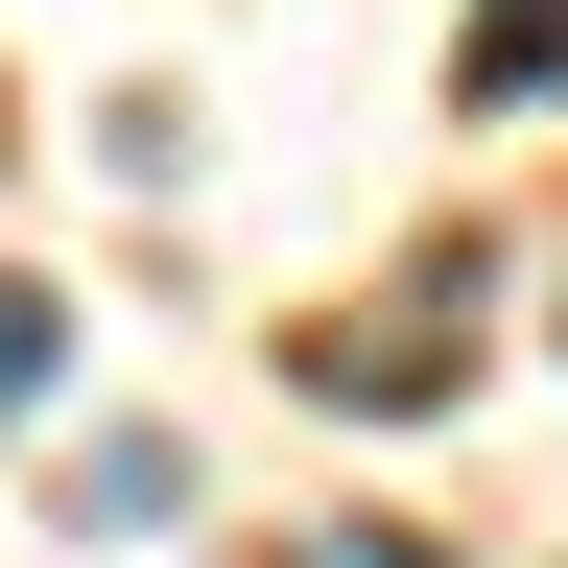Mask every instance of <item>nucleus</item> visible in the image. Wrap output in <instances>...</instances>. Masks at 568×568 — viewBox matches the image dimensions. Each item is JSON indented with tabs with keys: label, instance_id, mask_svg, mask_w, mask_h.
Listing matches in <instances>:
<instances>
[{
	"label": "nucleus",
	"instance_id": "20e7f679",
	"mask_svg": "<svg viewBox=\"0 0 568 568\" xmlns=\"http://www.w3.org/2000/svg\"><path fill=\"white\" fill-rule=\"evenodd\" d=\"M48 355H71V308H48V284H0V403H48Z\"/></svg>",
	"mask_w": 568,
	"mask_h": 568
},
{
	"label": "nucleus",
	"instance_id": "f03ea898",
	"mask_svg": "<svg viewBox=\"0 0 568 568\" xmlns=\"http://www.w3.org/2000/svg\"><path fill=\"white\" fill-rule=\"evenodd\" d=\"M166 497H190V450H166V426H95V450H71V545H142Z\"/></svg>",
	"mask_w": 568,
	"mask_h": 568
},
{
	"label": "nucleus",
	"instance_id": "39448f33",
	"mask_svg": "<svg viewBox=\"0 0 568 568\" xmlns=\"http://www.w3.org/2000/svg\"><path fill=\"white\" fill-rule=\"evenodd\" d=\"M284 568H450V545H426V521H308Z\"/></svg>",
	"mask_w": 568,
	"mask_h": 568
},
{
	"label": "nucleus",
	"instance_id": "f257e3e1",
	"mask_svg": "<svg viewBox=\"0 0 568 568\" xmlns=\"http://www.w3.org/2000/svg\"><path fill=\"white\" fill-rule=\"evenodd\" d=\"M474 308H497V284H474V261H426L403 308H355V332H308V403H355V426L450 403V379H474Z\"/></svg>",
	"mask_w": 568,
	"mask_h": 568
},
{
	"label": "nucleus",
	"instance_id": "7ed1b4c3",
	"mask_svg": "<svg viewBox=\"0 0 568 568\" xmlns=\"http://www.w3.org/2000/svg\"><path fill=\"white\" fill-rule=\"evenodd\" d=\"M568 71V0H474V95H545Z\"/></svg>",
	"mask_w": 568,
	"mask_h": 568
}]
</instances>
